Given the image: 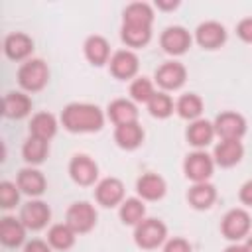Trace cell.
I'll use <instances>...</instances> for the list:
<instances>
[{
	"instance_id": "d6986e66",
	"label": "cell",
	"mask_w": 252,
	"mask_h": 252,
	"mask_svg": "<svg viewBox=\"0 0 252 252\" xmlns=\"http://www.w3.org/2000/svg\"><path fill=\"white\" fill-rule=\"evenodd\" d=\"M26 236V226L16 217H4L0 220V240L6 246H20Z\"/></svg>"
},
{
	"instance_id": "603a6c76",
	"label": "cell",
	"mask_w": 252,
	"mask_h": 252,
	"mask_svg": "<svg viewBox=\"0 0 252 252\" xmlns=\"http://www.w3.org/2000/svg\"><path fill=\"white\" fill-rule=\"evenodd\" d=\"M32 110V100L24 93H8L4 96V116L24 118Z\"/></svg>"
},
{
	"instance_id": "60d3db41",
	"label": "cell",
	"mask_w": 252,
	"mask_h": 252,
	"mask_svg": "<svg viewBox=\"0 0 252 252\" xmlns=\"http://www.w3.org/2000/svg\"><path fill=\"white\" fill-rule=\"evenodd\" d=\"M158 6H159V8H175L177 2H158Z\"/></svg>"
},
{
	"instance_id": "ffe728a7",
	"label": "cell",
	"mask_w": 252,
	"mask_h": 252,
	"mask_svg": "<svg viewBox=\"0 0 252 252\" xmlns=\"http://www.w3.org/2000/svg\"><path fill=\"white\" fill-rule=\"evenodd\" d=\"M108 118L120 126V124H128V122H136L138 118V110L134 106V102L126 100V98H116L108 104Z\"/></svg>"
},
{
	"instance_id": "6da1fadb",
	"label": "cell",
	"mask_w": 252,
	"mask_h": 252,
	"mask_svg": "<svg viewBox=\"0 0 252 252\" xmlns=\"http://www.w3.org/2000/svg\"><path fill=\"white\" fill-rule=\"evenodd\" d=\"M61 122L69 132H96L104 124V114L89 102H71L61 114Z\"/></svg>"
},
{
	"instance_id": "f35d334b",
	"label": "cell",
	"mask_w": 252,
	"mask_h": 252,
	"mask_svg": "<svg viewBox=\"0 0 252 252\" xmlns=\"http://www.w3.org/2000/svg\"><path fill=\"white\" fill-rule=\"evenodd\" d=\"M240 201L244 205H252V179L240 187Z\"/></svg>"
},
{
	"instance_id": "30bf717a",
	"label": "cell",
	"mask_w": 252,
	"mask_h": 252,
	"mask_svg": "<svg viewBox=\"0 0 252 252\" xmlns=\"http://www.w3.org/2000/svg\"><path fill=\"white\" fill-rule=\"evenodd\" d=\"M69 173L75 183L91 185V183H94V179L98 175V167L89 156H75L69 163Z\"/></svg>"
},
{
	"instance_id": "ac0fdd59",
	"label": "cell",
	"mask_w": 252,
	"mask_h": 252,
	"mask_svg": "<svg viewBox=\"0 0 252 252\" xmlns=\"http://www.w3.org/2000/svg\"><path fill=\"white\" fill-rule=\"evenodd\" d=\"M114 140L120 148L124 150H134L142 144L144 140V130L138 122H128V124H120L114 130Z\"/></svg>"
},
{
	"instance_id": "2e32d148",
	"label": "cell",
	"mask_w": 252,
	"mask_h": 252,
	"mask_svg": "<svg viewBox=\"0 0 252 252\" xmlns=\"http://www.w3.org/2000/svg\"><path fill=\"white\" fill-rule=\"evenodd\" d=\"M136 191L142 199L148 201H156L161 199L165 193V181L158 175V173H144L138 181H136Z\"/></svg>"
},
{
	"instance_id": "9a60e30c",
	"label": "cell",
	"mask_w": 252,
	"mask_h": 252,
	"mask_svg": "<svg viewBox=\"0 0 252 252\" xmlns=\"http://www.w3.org/2000/svg\"><path fill=\"white\" fill-rule=\"evenodd\" d=\"M244 148L240 140H222L215 146V161L222 167H230L242 159Z\"/></svg>"
},
{
	"instance_id": "4fadbf2b",
	"label": "cell",
	"mask_w": 252,
	"mask_h": 252,
	"mask_svg": "<svg viewBox=\"0 0 252 252\" xmlns=\"http://www.w3.org/2000/svg\"><path fill=\"white\" fill-rule=\"evenodd\" d=\"M96 201L104 207H114L124 199V185L116 177H106L96 185Z\"/></svg>"
},
{
	"instance_id": "52a82bcc",
	"label": "cell",
	"mask_w": 252,
	"mask_h": 252,
	"mask_svg": "<svg viewBox=\"0 0 252 252\" xmlns=\"http://www.w3.org/2000/svg\"><path fill=\"white\" fill-rule=\"evenodd\" d=\"M222 234L230 240H238L250 230V215L244 209H232L222 219Z\"/></svg>"
},
{
	"instance_id": "b9f144b4",
	"label": "cell",
	"mask_w": 252,
	"mask_h": 252,
	"mask_svg": "<svg viewBox=\"0 0 252 252\" xmlns=\"http://www.w3.org/2000/svg\"><path fill=\"white\" fill-rule=\"evenodd\" d=\"M244 246H246V250H248V252H252V236L246 240V244H244Z\"/></svg>"
},
{
	"instance_id": "7402d4cb",
	"label": "cell",
	"mask_w": 252,
	"mask_h": 252,
	"mask_svg": "<svg viewBox=\"0 0 252 252\" xmlns=\"http://www.w3.org/2000/svg\"><path fill=\"white\" fill-rule=\"evenodd\" d=\"M152 20H154V12L144 2H134V4L126 6V10H124V24L126 26L152 28Z\"/></svg>"
},
{
	"instance_id": "7a4b0ae2",
	"label": "cell",
	"mask_w": 252,
	"mask_h": 252,
	"mask_svg": "<svg viewBox=\"0 0 252 252\" xmlns=\"http://www.w3.org/2000/svg\"><path fill=\"white\" fill-rule=\"evenodd\" d=\"M47 79H49V69L41 59H30L18 71V83L22 85V89H26L30 93L41 91L45 87Z\"/></svg>"
},
{
	"instance_id": "44dd1931",
	"label": "cell",
	"mask_w": 252,
	"mask_h": 252,
	"mask_svg": "<svg viewBox=\"0 0 252 252\" xmlns=\"http://www.w3.org/2000/svg\"><path fill=\"white\" fill-rule=\"evenodd\" d=\"M55 132H57V120L49 112H37L30 122V134L35 138H41L45 142L49 138H53Z\"/></svg>"
},
{
	"instance_id": "f546056e",
	"label": "cell",
	"mask_w": 252,
	"mask_h": 252,
	"mask_svg": "<svg viewBox=\"0 0 252 252\" xmlns=\"http://www.w3.org/2000/svg\"><path fill=\"white\" fill-rule=\"evenodd\" d=\"M146 207L140 199H126L120 205V219L124 224H138L144 220Z\"/></svg>"
},
{
	"instance_id": "8d00e7d4",
	"label": "cell",
	"mask_w": 252,
	"mask_h": 252,
	"mask_svg": "<svg viewBox=\"0 0 252 252\" xmlns=\"http://www.w3.org/2000/svg\"><path fill=\"white\" fill-rule=\"evenodd\" d=\"M236 33L240 35V39H242V41L252 43V18L242 20V22L238 24V28H236Z\"/></svg>"
},
{
	"instance_id": "d590c367",
	"label": "cell",
	"mask_w": 252,
	"mask_h": 252,
	"mask_svg": "<svg viewBox=\"0 0 252 252\" xmlns=\"http://www.w3.org/2000/svg\"><path fill=\"white\" fill-rule=\"evenodd\" d=\"M163 252H191V244L185 238H171L163 246Z\"/></svg>"
},
{
	"instance_id": "9c48e42d",
	"label": "cell",
	"mask_w": 252,
	"mask_h": 252,
	"mask_svg": "<svg viewBox=\"0 0 252 252\" xmlns=\"http://www.w3.org/2000/svg\"><path fill=\"white\" fill-rule=\"evenodd\" d=\"M161 47L171 53V55H181L187 51V47L191 45V35L185 28L181 26H169L163 30L161 33Z\"/></svg>"
},
{
	"instance_id": "d6a6232c",
	"label": "cell",
	"mask_w": 252,
	"mask_h": 252,
	"mask_svg": "<svg viewBox=\"0 0 252 252\" xmlns=\"http://www.w3.org/2000/svg\"><path fill=\"white\" fill-rule=\"evenodd\" d=\"M148 110L156 118H167L173 112V100L165 93H156L148 102Z\"/></svg>"
},
{
	"instance_id": "ba28073f",
	"label": "cell",
	"mask_w": 252,
	"mask_h": 252,
	"mask_svg": "<svg viewBox=\"0 0 252 252\" xmlns=\"http://www.w3.org/2000/svg\"><path fill=\"white\" fill-rule=\"evenodd\" d=\"M49 217H51V211H49V207L43 201H30V203H26L22 207V213H20V220L30 230L43 228L47 224Z\"/></svg>"
},
{
	"instance_id": "7c38bea8",
	"label": "cell",
	"mask_w": 252,
	"mask_h": 252,
	"mask_svg": "<svg viewBox=\"0 0 252 252\" xmlns=\"http://www.w3.org/2000/svg\"><path fill=\"white\" fill-rule=\"evenodd\" d=\"M185 67L177 61H169V63H163L158 71H156V81L161 89H167V91H173V89H179L183 83H185Z\"/></svg>"
},
{
	"instance_id": "4316f807",
	"label": "cell",
	"mask_w": 252,
	"mask_h": 252,
	"mask_svg": "<svg viewBox=\"0 0 252 252\" xmlns=\"http://www.w3.org/2000/svg\"><path fill=\"white\" fill-rule=\"evenodd\" d=\"M85 55L87 59L93 63V65H102L108 61V55H110V47H108V41L100 35H91L87 41H85Z\"/></svg>"
},
{
	"instance_id": "e0dca14e",
	"label": "cell",
	"mask_w": 252,
	"mask_h": 252,
	"mask_svg": "<svg viewBox=\"0 0 252 252\" xmlns=\"http://www.w3.org/2000/svg\"><path fill=\"white\" fill-rule=\"evenodd\" d=\"M32 49H33L32 37L26 35V33H20V32L10 33V35L6 37V41H4V51H6V55H8L10 59H14V61L26 59V57L32 53Z\"/></svg>"
},
{
	"instance_id": "277c9868",
	"label": "cell",
	"mask_w": 252,
	"mask_h": 252,
	"mask_svg": "<svg viewBox=\"0 0 252 252\" xmlns=\"http://www.w3.org/2000/svg\"><path fill=\"white\" fill-rule=\"evenodd\" d=\"M213 126L222 140H240L246 132V120L236 112H220Z\"/></svg>"
},
{
	"instance_id": "f1b7e54d",
	"label": "cell",
	"mask_w": 252,
	"mask_h": 252,
	"mask_svg": "<svg viewBox=\"0 0 252 252\" xmlns=\"http://www.w3.org/2000/svg\"><path fill=\"white\" fill-rule=\"evenodd\" d=\"M175 108H177V112H179V116H181V118L197 120V118H199V114L203 112V100H201L197 94L187 93V94H183V96L177 100Z\"/></svg>"
},
{
	"instance_id": "ab89813d",
	"label": "cell",
	"mask_w": 252,
	"mask_h": 252,
	"mask_svg": "<svg viewBox=\"0 0 252 252\" xmlns=\"http://www.w3.org/2000/svg\"><path fill=\"white\" fill-rule=\"evenodd\" d=\"M224 252H248V250H246L244 244H232V246H228Z\"/></svg>"
},
{
	"instance_id": "3957f363",
	"label": "cell",
	"mask_w": 252,
	"mask_h": 252,
	"mask_svg": "<svg viewBox=\"0 0 252 252\" xmlns=\"http://www.w3.org/2000/svg\"><path fill=\"white\" fill-rule=\"evenodd\" d=\"M165 234H167V228L161 220L158 219H144L142 222L136 224V230H134V240L140 248H156L159 246L163 240H165Z\"/></svg>"
},
{
	"instance_id": "1f68e13d",
	"label": "cell",
	"mask_w": 252,
	"mask_h": 252,
	"mask_svg": "<svg viewBox=\"0 0 252 252\" xmlns=\"http://www.w3.org/2000/svg\"><path fill=\"white\" fill-rule=\"evenodd\" d=\"M152 37V28H142V26H122V39L130 47H142L150 41Z\"/></svg>"
},
{
	"instance_id": "d4e9b609",
	"label": "cell",
	"mask_w": 252,
	"mask_h": 252,
	"mask_svg": "<svg viewBox=\"0 0 252 252\" xmlns=\"http://www.w3.org/2000/svg\"><path fill=\"white\" fill-rule=\"evenodd\" d=\"M18 187L28 195H41L45 189V177L37 169H22L18 173Z\"/></svg>"
},
{
	"instance_id": "5b68a950",
	"label": "cell",
	"mask_w": 252,
	"mask_h": 252,
	"mask_svg": "<svg viewBox=\"0 0 252 252\" xmlns=\"http://www.w3.org/2000/svg\"><path fill=\"white\" fill-rule=\"evenodd\" d=\"M213 158L205 152H193L185 158V163H183V171L185 175L195 181V183H203L211 177L213 173Z\"/></svg>"
},
{
	"instance_id": "e575fe53",
	"label": "cell",
	"mask_w": 252,
	"mask_h": 252,
	"mask_svg": "<svg viewBox=\"0 0 252 252\" xmlns=\"http://www.w3.org/2000/svg\"><path fill=\"white\" fill-rule=\"evenodd\" d=\"M18 199H20V187L10 181H2L0 183V207L10 209L18 203Z\"/></svg>"
},
{
	"instance_id": "5bb4252c",
	"label": "cell",
	"mask_w": 252,
	"mask_h": 252,
	"mask_svg": "<svg viewBox=\"0 0 252 252\" xmlns=\"http://www.w3.org/2000/svg\"><path fill=\"white\" fill-rule=\"evenodd\" d=\"M110 71L118 79H130V77H134L136 71H138V57H136V53H132L130 49L116 51L110 57Z\"/></svg>"
},
{
	"instance_id": "83f0119b",
	"label": "cell",
	"mask_w": 252,
	"mask_h": 252,
	"mask_svg": "<svg viewBox=\"0 0 252 252\" xmlns=\"http://www.w3.org/2000/svg\"><path fill=\"white\" fill-rule=\"evenodd\" d=\"M75 234H77V232H75L67 222L53 224V226L49 228V232H47V242H49L53 248H57V250H67V248L73 246Z\"/></svg>"
},
{
	"instance_id": "8fae6325",
	"label": "cell",
	"mask_w": 252,
	"mask_h": 252,
	"mask_svg": "<svg viewBox=\"0 0 252 252\" xmlns=\"http://www.w3.org/2000/svg\"><path fill=\"white\" fill-rule=\"evenodd\" d=\"M195 39L205 49H217L224 43L226 32L219 22H203L195 32Z\"/></svg>"
},
{
	"instance_id": "cb8c5ba5",
	"label": "cell",
	"mask_w": 252,
	"mask_h": 252,
	"mask_svg": "<svg viewBox=\"0 0 252 252\" xmlns=\"http://www.w3.org/2000/svg\"><path fill=\"white\" fill-rule=\"evenodd\" d=\"M213 136H215V126H213L209 120L197 118V120H193V122L189 124V128H187V140H189V144H193V146H197V148L207 146V144L213 140Z\"/></svg>"
},
{
	"instance_id": "8992f818",
	"label": "cell",
	"mask_w": 252,
	"mask_h": 252,
	"mask_svg": "<svg viewBox=\"0 0 252 252\" xmlns=\"http://www.w3.org/2000/svg\"><path fill=\"white\" fill-rule=\"evenodd\" d=\"M96 222V211L93 205L81 201V203H73L67 211V224L75 230V232H89Z\"/></svg>"
},
{
	"instance_id": "484cf974",
	"label": "cell",
	"mask_w": 252,
	"mask_h": 252,
	"mask_svg": "<svg viewBox=\"0 0 252 252\" xmlns=\"http://www.w3.org/2000/svg\"><path fill=\"white\" fill-rule=\"evenodd\" d=\"M187 199H189V203H191L195 209H209V207L215 203V199H217V191H215V187H213L211 183H207V181L195 183V185L189 189Z\"/></svg>"
},
{
	"instance_id": "74e56055",
	"label": "cell",
	"mask_w": 252,
	"mask_h": 252,
	"mask_svg": "<svg viewBox=\"0 0 252 252\" xmlns=\"http://www.w3.org/2000/svg\"><path fill=\"white\" fill-rule=\"evenodd\" d=\"M51 244H47V242H43V240H32V242H28L26 244V248H24V252H51V248H49Z\"/></svg>"
},
{
	"instance_id": "836d02e7",
	"label": "cell",
	"mask_w": 252,
	"mask_h": 252,
	"mask_svg": "<svg viewBox=\"0 0 252 252\" xmlns=\"http://www.w3.org/2000/svg\"><path fill=\"white\" fill-rule=\"evenodd\" d=\"M130 94L136 102H150V98L156 94V91H154V85L150 79L140 77L130 85Z\"/></svg>"
},
{
	"instance_id": "4dcf8cb0",
	"label": "cell",
	"mask_w": 252,
	"mask_h": 252,
	"mask_svg": "<svg viewBox=\"0 0 252 252\" xmlns=\"http://www.w3.org/2000/svg\"><path fill=\"white\" fill-rule=\"evenodd\" d=\"M22 154H24V159L30 161V163H41L43 158L47 156V142L41 140V138H35V136H30L22 148Z\"/></svg>"
}]
</instances>
